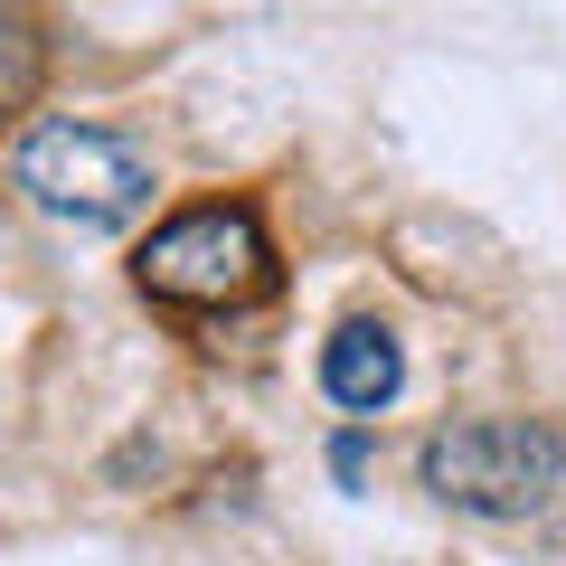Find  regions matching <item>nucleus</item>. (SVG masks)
I'll list each match as a JSON object with an SVG mask.
<instances>
[{
	"label": "nucleus",
	"instance_id": "1",
	"mask_svg": "<svg viewBox=\"0 0 566 566\" xmlns=\"http://www.w3.org/2000/svg\"><path fill=\"white\" fill-rule=\"evenodd\" d=\"M566 482V434L538 416H453L424 444V491L472 520H528Z\"/></svg>",
	"mask_w": 566,
	"mask_h": 566
},
{
	"label": "nucleus",
	"instance_id": "2",
	"mask_svg": "<svg viewBox=\"0 0 566 566\" xmlns=\"http://www.w3.org/2000/svg\"><path fill=\"white\" fill-rule=\"evenodd\" d=\"M142 293L189 312H237L274 293V245H264L255 208H189L142 245Z\"/></svg>",
	"mask_w": 566,
	"mask_h": 566
},
{
	"label": "nucleus",
	"instance_id": "3",
	"mask_svg": "<svg viewBox=\"0 0 566 566\" xmlns=\"http://www.w3.org/2000/svg\"><path fill=\"white\" fill-rule=\"evenodd\" d=\"M20 189L29 208H48L66 227H123L151 199V161L104 123H39L20 142Z\"/></svg>",
	"mask_w": 566,
	"mask_h": 566
},
{
	"label": "nucleus",
	"instance_id": "4",
	"mask_svg": "<svg viewBox=\"0 0 566 566\" xmlns=\"http://www.w3.org/2000/svg\"><path fill=\"white\" fill-rule=\"evenodd\" d=\"M397 378H406V359H397V331H378V322H349V331H331V349H322V387L340 406H387L397 397Z\"/></svg>",
	"mask_w": 566,
	"mask_h": 566
},
{
	"label": "nucleus",
	"instance_id": "5",
	"mask_svg": "<svg viewBox=\"0 0 566 566\" xmlns=\"http://www.w3.org/2000/svg\"><path fill=\"white\" fill-rule=\"evenodd\" d=\"M39 76H48L39 20H29V10H0V114H20V104L39 95Z\"/></svg>",
	"mask_w": 566,
	"mask_h": 566
}]
</instances>
